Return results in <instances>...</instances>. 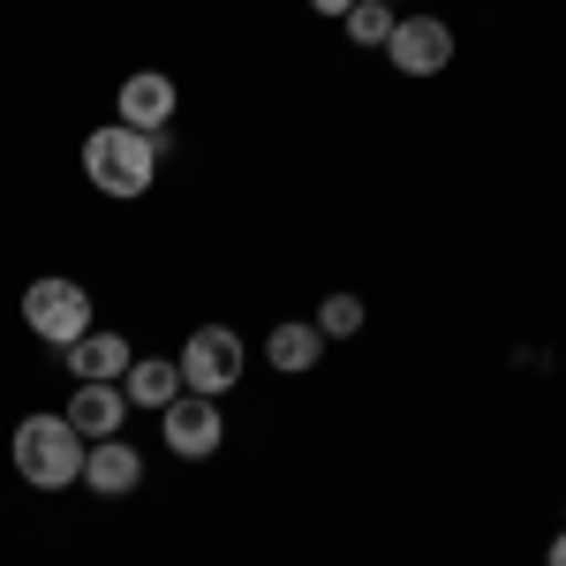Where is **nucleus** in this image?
<instances>
[{
  "label": "nucleus",
  "instance_id": "obj_6",
  "mask_svg": "<svg viewBox=\"0 0 566 566\" xmlns=\"http://www.w3.org/2000/svg\"><path fill=\"white\" fill-rule=\"evenodd\" d=\"M219 438H227V423H219L212 392H181L175 408H167V446H175L181 461H212Z\"/></svg>",
  "mask_w": 566,
  "mask_h": 566
},
{
  "label": "nucleus",
  "instance_id": "obj_5",
  "mask_svg": "<svg viewBox=\"0 0 566 566\" xmlns=\"http://www.w3.org/2000/svg\"><path fill=\"white\" fill-rule=\"evenodd\" d=\"M386 61L400 76H438L446 61H453V31H446V15H400L386 39Z\"/></svg>",
  "mask_w": 566,
  "mask_h": 566
},
{
  "label": "nucleus",
  "instance_id": "obj_17",
  "mask_svg": "<svg viewBox=\"0 0 566 566\" xmlns=\"http://www.w3.org/2000/svg\"><path fill=\"white\" fill-rule=\"evenodd\" d=\"M386 8H392V0H386Z\"/></svg>",
  "mask_w": 566,
  "mask_h": 566
},
{
  "label": "nucleus",
  "instance_id": "obj_11",
  "mask_svg": "<svg viewBox=\"0 0 566 566\" xmlns=\"http://www.w3.org/2000/svg\"><path fill=\"white\" fill-rule=\"evenodd\" d=\"M122 392H129L136 408H175L181 392V363H159V355H136L129 363V378H122Z\"/></svg>",
  "mask_w": 566,
  "mask_h": 566
},
{
  "label": "nucleus",
  "instance_id": "obj_2",
  "mask_svg": "<svg viewBox=\"0 0 566 566\" xmlns=\"http://www.w3.org/2000/svg\"><path fill=\"white\" fill-rule=\"evenodd\" d=\"M84 431L69 423V416H23L15 423V469L23 483H39V491H61V483L84 476Z\"/></svg>",
  "mask_w": 566,
  "mask_h": 566
},
{
  "label": "nucleus",
  "instance_id": "obj_16",
  "mask_svg": "<svg viewBox=\"0 0 566 566\" xmlns=\"http://www.w3.org/2000/svg\"><path fill=\"white\" fill-rule=\"evenodd\" d=\"M544 566H566V536H559V544H552V552H544Z\"/></svg>",
  "mask_w": 566,
  "mask_h": 566
},
{
  "label": "nucleus",
  "instance_id": "obj_8",
  "mask_svg": "<svg viewBox=\"0 0 566 566\" xmlns=\"http://www.w3.org/2000/svg\"><path fill=\"white\" fill-rule=\"evenodd\" d=\"M114 106H122V122H129V129L159 136L167 122H175V84H167L159 69H144V76H129V84H122V98H114Z\"/></svg>",
  "mask_w": 566,
  "mask_h": 566
},
{
  "label": "nucleus",
  "instance_id": "obj_1",
  "mask_svg": "<svg viewBox=\"0 0 566 566\" xmlns=\"http://www.w3.org/2000/svg\"><path fill=\"white\" fill-rule=\"evenodd\" d=\"M84 175L106 197H144L151 175H159V144L144 129H129V122H106V129L84 136Z\"/></svg>",
  "mask_w": 566,
  "mask_h": 566
},
{
  "label": "nucleus",
  "instance_id": "obj_12",
  "mask_svg": "<svg viewBox=\"0 0 566 566\" xmlns=\"http://www.w3.org/2000/svg\"><path fill=\"white\" fill-rule=\"evenodd\" d=\"M264 355H272V370H317V355H325V333H317V325H272Z\"/></svg>",
  "mask_w": 566,
  "mask_h": 566
},
{
  "label": "nucleus",
  "instance_id": "obj_13",
  "mask_svg": "<svg viewBox=\"0 0 566 566\" xmlns=\"http://www.w3.org/2000/svg\"><path fill=\"white\" fill-rule=\"evenodd\" d=\"M392 23H400V15H392L386 0H355V8H348V39L355 45H386Z\"/></svg>",
  "mask_w": 566,
  "mask_h": 566
},
{
  "label": "nucleus",
  "instance_id": "obj_14",
  "mask_svg": "<svg viewBox=\"0 0 566 566\" xmlns=\"http://www.w3.org/2000/svg\"><path fill=\"white\" fill-rule=\"evenodd\" d=\"M317 333H325V340H348V333H363V303H355V295H325V310H317Z\"/></svg>",
  "mask_w": 566,
  "mask_h": 566
},
{
  "label": "nucleus",
  "instance_id": "obj_15",
  "mask_svg": "<svg viewBox=\"0 0 566 566\" xmlns=\"http://www.w3.org/2000/svg\"><path fill=\"white\" fill-rule=\"evenodd\" d=\"M310 8H317V15H340V23H348V8H355V0H310Z\"/></svg>",
  "mask_w": 566,
  "mask_h": 566
},
{
  "label": "nucleus",
  "instance_id": "obj_10",
  "mask_svg": "<svg viewBox=\"0 0 566 566\" xmlns=\"http://www.w3.org/2000/svg\"><path fill=\"white\" fill-rule=\"evenodd\" d=\"M122 416H129V392L122 386H76V400H69V423H76L91 446L122 431Z\"/></svg>",
  "mask_w": 566,
  "mask_h": 566
},
{
  "label": "nucleus",
  "instance_id": "obj_4",
  "mask_svg": "<svg viewBox=\"0 0 566 566\" xmlns=\"http://www.w3.org/2000/svg\"><path fill=\"white\" fill-rule=\"evenodd\" d=\"M242 378V340L227 325H197L189 348H181V386L189 392H227Z\"/></svg>",
  "mask_w": 566,
  "mask_h": 566
},
{
  "label": "nucleus",
  "instance_id": "obj_7",
  "mask_svg": "<svg viewBox=\"0 0 566 566\" xmlns=\"http://www.w3.org/2000/svg\"><path fill=\"white\" fill-rule=\"evenodd\" d=\"M69 355V370H76V386H122V378H129V340H122V333H98V325H91L84 340H76V348H61Z\"/></svg>",
  "mask_w": 566,
  "mask_h": 566
},
{
  "label": "nucleus",
  "instance_id": "obj_3",
  "mask_svg": "<svg viewBox=\"0 0 566 566\" xmlns=\"http://www.w3.org/2000/svg\"><path fill=\"white\" fill-rule=\"evenodd\" d=\"M23 325L39 333L45 348H76L91 333V295L76 280H61V272H53V280H31V287H23Z\"/></svg>",
  "mask_w": 566,
  "mask_h": 566
},
{
  "label": "nucleus",
  "instance_id": "obj_9",
  "mask_svg": "<svg viewBox=\"0 0 566 566\" xmlns=\"http://www.w3.org/2000/svg\"><path fill=\"white\" fill-rule=\"evenodd\" d=\"M84 483L98 491V499H122V491H136V483H144V461H136L122 438H98V446L84 453Z\"/></svg>",
  "mask_w": 566,
  "mask_h": 566
}]
</instances>
